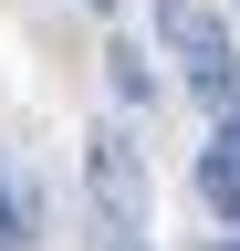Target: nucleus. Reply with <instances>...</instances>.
<instances>
[{
  "label": "nucleus",
  "mask_w": 240,
  "mask_h": 251,
  "mask_svg": "<svg viewBox=\"0 0 240 251\" xmlns=\"http://www.w3.org/2000/svg\"><path fill=\"white\" fill-rule=\"evenodd\" d=\"M157 52L209 94V105H230V84H240V42H230V21L209 11V0H157Z\"/></svg>",
  "instance_id": "obj_2"
},
{
  "label": "nucleus",
  "mask_w": 240,
  "mask_h": 251,
  "mask_svg": "<svg viewBox=\"0 0 240 251\" xmlns=\"http://www.w3.org/2000/svg\"><path fill=\"white\" fill-rule=\"evenodd\" d=\"M209 147H230V157H240V84H230V105H219V136H209Z\"/></svg>",
  "instance_id": "obj_5"
},
{
  "label": "nucleus",
  "mask_w": 240,
  "mask_h": 251,
  "mask_svg": "<svg viewBox=\"0 0 240 251\" xmlns=\"http://www.w3.org/2000/svg\"><path fill=\"white\" fill-rule=\"evenodd\" d=\"M105 63H115V94H126V105H146V94H157V74H146V63H136V52H126V42H115V52H105Z\"/></svg>",
  "instance_id": "obj_4"
},
{
  "label": "nucleus",
  "mask_w": 240,
  "mask_h": 251,
  "mask_svg": "<svg viewBox=\"0 0 240 251\" xmlns=\"http://www.w3.org/2000/svg\"><path fill=\"white\" fill-rule=\"evenodd\" d=\"M84 11H115V0H84Z\"/></svg>",
  "instance_id": "obj_6"
},
{
  "label": "nucleus",
  "mask_w": 240,
  "mask_h": 251,
  "mask_svg": "<svg viewBox=\"0 0 240 251\" xmlns=\"http://www.w3.org/2000/svg\"><path fill=\"white\" fill-rule=\"evenodd\" d=\"M21 241H32V188L0 168V251H21Z\"/></svg>",
  "instance_id": "obj_3"
},
{
  "label": "nucleus",
  "mask_w": 240,
  "mask_h": 251,
  "mask_svg": "<svg viewBox=\"0 0 240 251\" xmlns=\"http://www.w3.org/2000/svg\"><path fill=\"white\" fill-rule=\"evenodd\" d=\"M84 199H94V251H146V157H136L126 126H94Z\"/></svg>",
  "instance_id": "obj_1"
}]
</instances>
